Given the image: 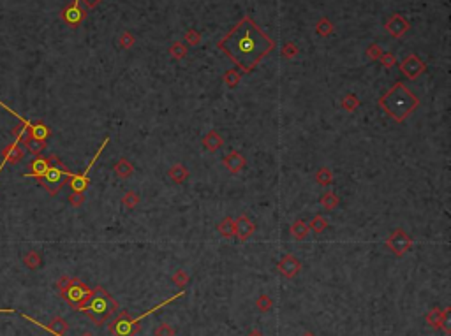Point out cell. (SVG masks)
Wrapping results in <instances>:
<instances>
[{
	"label": "cell",
	"mask_w": 451,
	"mask_h": 336,
	"mask_svg": "<svg viewBox=\"0 0 451 336\" xmlns=\"http://www.w3.org/2000/svg\"><path fill=\"white\" fill-rule=\"evenodd\" d=\"M381 62L384 67H393L395 66V57L391 53H386V55H381Z\"/></svg>",
	"instance_id": "cell-40"
},
{
	"label": "cell",
	"mask_w": 451,
	"mask_h": 336,
	"mask_svg": "<svg viewBox=\"0 0 451 336\" xmlns=\"http://www.w3.org/2000/svg\"><path fill=\"white\" fill-rule=\"evenodd\" d=\"M217 229H219V232L224 236V238H233V236H235V220H233L231 216H226V218L217 225Z\"/></svg>",
	"instance_id": "cell-23"
},
{
	"label": "cell",
	"mask_w": 451,
	"mask_h": 336,
	"mask_svg": "<svg viewBox=\"0 0 451 336\" xmlns=\"http://www.w3.org/2000/svg\"><path fill=\"white\" fill-rule=\"evenodd\" d=\"M27 125H28V135H30V137H35V139H39V141H46L51 135L50 127H48L46 124H43V122L27 120Z\"/></svg>",
	"instance_id": "cell-16"
},
{
	"label": "cell",
	"mask_w": 451,
	"mask_h": 336,
	"mask_svg": "<svg viewBox=\"0 0 451 336\" xmlns=\"http://www.w3.org/2000/svg\"><path fill=\"white\" fill-rule=\"evenodd\" d=\"M134 44V39H132L131 34H124L122 35V46L124 48H131Z\"/></svg>",
	"instance_id": "cell-43"
},
{
	"label": "cell",
	"mask_w": 451,
	"mask_h": 336,
	"mask_svg": "<svg viewBox=\"0 0 451 336\" xmlns=\"http://www.w3.org/2000/svg\"><path fill=\"white\" fill-rule=\"evenodd\" d=\"M41 263H43V259H41V255L37 252H28V254L23 255V264L28 269H37L41 266Z\"/></svg>",
	"instance_id": "cell-27"
},
{
	"label": "cell",
	"mask_w": 451,
	"mask_h": 336,
	"mask_svg": "<svg viewBox=\"0 0 451 336\" xmlns=\"http://www.w3.org/2000/svg\"><path fill=\"white\" fill-rule=\"evenodd\" d=\"M386 245H388L389 250L393 252V254L404 255L413 248V238H411L407 232L402 231V229H397V231L391 232V236L386 240Z\"/></svg>",
	"instance_id": "cell-8"
},
{
	"label": "cell",
	"mask_w": 451,
	"mask_h": 336,
	"mask_svg": "<svg viewBox=\"0 0 451 336\" xmlns=\"http://www.w3.org/2000/svg\"><path fill=\"white\" fill-rule=\"evenodd\" d=\"M60 296L67 301V305L73 306L74 310H80L92 296V289L81 282L80 278H71L69 285L64 290H60Z\"/></svg>",
	"instance_id": "cell-6"
},
{
	"label": "cell",
	"mask_w": 451,
	"mask_h": 336,
	"mask_svg": "<svg viewBox=\"0 0 451 336\" xmlns=\"http://www.w3.org/2000/svg\"><path fill=\"white\" fill-rule=\"evenodd\" d=\"M48 167H50V159L48 157H37V159H34L30 164H28V173H25L23 176L25 178H41L44 173L48 171Z\"/></svg>",
	"instance_id": "cell-15"
},
{
	"label": "cell",
	"mask_w": 451,
	"mask_h": 336,
	"mask_svg": "<svg viewBox=\"0 0 451 336\" xmlns=\"http://www.w3.org/2000/svg\"><path fill=\"white\" fill-rule=\"evenodd\" d=\"M254 224H252V220H249L247 216H238L235 220V236L240 241L247 240L249 236L254 232Z\"/></svg>",
	"instance_id": "cell-14"
},
{
	"label": "cell",
	"mask_w": 451,
	"mask_h": 336,
	"mask_svg": "<svg viewBox=\"0 0 451 336\" xmlns=\"http://www.w3.org/2000/svg\"><path fill=\"white\" fill-rule=\"evenodd\" d=\"M400 70L409 77V79H416L420 74H423L427 70V66L420 60L418 55H409L404 62L400 64Z\"/></svg>",
	"instance_id": "cell-10"
},
{
	"label": "cell",
	"mask_w": 451,
	"mask_h": 336,
	"mask_svg": "<svg viewBox=\"0 0 451 336\" xmlns=\"http://www.w3.org/2000/svg\"><path fill=\"white\" fill-rule=\"evenodd\" d=\"M183 296V290H180L178 294H175V296H171L170 299H166V301H162L161 305L154 306V308H150L148 312H145L143 315H139V317L132 319L131 313L129 312H122L118 315V317L115 319V321L109 324V333L115 336H134L136 333H139V324L143 322V319H147L148 315H152V313L159 312L161 308H164L166 305H170V303L177 301L178 298H181Z\"/></svg>",
	"instance_id": "cell-4"
},
{
	"label": "cell",
	"mask_w": 451,
	"mask_h": 336,
	"mask_svg": "<svg viewBox=\"0 0 451 336\" xmlns=\"http://www.w3.org/2000/svg\"><path fill=\"white\" fill-rule=\"evenodd\" d=\"M247 336H265V335H263V333H259L258 329H254V331H251Z\"/></svg>",
	"instance_id": "cell-46"
},
{
	"label": "cell",
	"mask_w": 451,
	"mask_h": 336,
	"mask_svg": "<svg viewBox=\"0 0 451 336\" xmlns=\"http://www.w3.org/2000/svg\"><path fill=\"white\" fill-rule=\"evenodd\" d=\"M303 336H316V335H314V333H305Z\"/></svg>",
	"instance_id": "cell-47"
},
{
	"label": "cell",
	"mask_w": 451,
	"mask_h": 336,
	"mask_svg": "<svg viewBox=\"0 0 451 336\" xmlns=\"http://www.w3.org/2000/svg\"><path fill=\"white\" fill-rule=\"evenodd\" d=\"M23 319H27V321H30V322H34V324H37V326H41V328H44L46 331H50V333H53V335H57V336H66V333H67V329H69V324L66 322V319H62V317H55V319H51V322L48 326H44V324H39L37 321H34L32 317H28V315H21Z\"/></svg>",
	"instance_id": "cell-13"
},
{
	"label": "cell",
	"mask_w": 451,
	"mask_h": 336,
	"mask_svg": "<svg viewBox=\"0 0 451 336\" xmlns=\"http://www.w3.org/2000/svg\"><path fill=\"white\" fill-rule=\"evenodd\" d=\"M154 335L155 336H175V335H177V331H175V329L171 328L170 324H161L157 329H155Z\"/></svg>",
	"instance_id": "cell-36"
},
{
	"label": "cell",
	"mask_w": 451,
	"mask_h": 336,
	"mask_svg": "<svg viewBox=\"0 0 451 336\" xmlns=\"http://www.w3.org/2000/svg\"><path fill=\"white\" fill-rule=\"evenodd\" d=\"M108 143H109V137H106V139L102 141V144L99 146V150H97V153L93 155V159L90 160L89 167H87L83 173H81V174H71V176L67 178V180H69V187H71V190H73V192L83 194L87 189H89V183H90L89 174H90V171H92V167L95 166V162H97V159L100 157V153H102V151H104V148L108 146Z\"/></svg>",
	"instance_id": "cell-7"
},
{
	"label": "cell",
	"mask_w": 451,
	"mask_h": 336,
	"mask_svg": "<svg viewBox=\"0 0 451 336\" xmlns=\"http://www.w3.org/2000/svg\"><path fill=\"white\" fill-rule=\"evenodd\" d=\"M418 106H420V99L409 92L404 83L393 85L379 99V108L397 122H404Z\"/></svg>",
	"instance_id": "cell-2"
},
{
	"label": "cell",
	"mask_w": 451,
	"mask_h": 336,
	"mask_svg": "<svg viewBox=\"0 0 451 336\" xmlns=\"http://www.w3.org/2000/svg\"><path fill=\"white\" fill-rule=\"evenodd\" d=\"M309 225L305 224L303 220H296L293 225H291V234H293V238H296V240H305L307 238V234H309Z\"/></svg>",
	"instance_id": "cell-24"
},
{
	"label": "cell",
	"mask_w": 451,
	"mask_h": 336,
	"mask_svg": "<svg viewBox=\"0 0 451 336\" xmlns=\"http://www.w3.org/2000/svg\"><path fill=\"white\" fill-rule=\"evenodd\" d=\"M116 310H118V303L102 287H95V289H92L90 299L78 312H83L85 315H89L92 319L93 324L100 326L104 324L106 321H109V317H111Z\"/></svg>",
	"instance_id": "cell-3"
},
{
	"label": "cell",
	"mask_w": 451,
	"mask_h": 336,
	"mask_svg": "<svg viewBox=\"0 0 451 336\" xmlns=\"http://www.w3.org/2000/svg\"><path fill=\"white\" fill-rule=\"evenodd\" d=\"M386 28H388V32L393 35V37H400V35H404L405 32H407L409 23L402 18V16L395 14L389 18V21L386 23Z\"/></svg>",
	"instance_id": "cell-17"
},
{
	"label": "cell",
	"mask_w": 451,
	"mask_h": 336,
	"mask_svg": "<svg viewBox=\"0 0 451 336\" xmlns=\"http://www.w3.org/2000/svg\"><path fill=\"white\" fill-rule=\"evenodd\" d=\"M23 144L32 155H41L44 151V148H46V141H39V139H35V137H30V135L25 137Z\"/></svg>",
	"instance_id": "cell-20"
},
{
	"label": "cell",
	"mask_w": 451,
	"mask_h": 336,
	"mask_svg": "<svg viewBox=\"0 0 451 336\" xmlns=\"http://www.w3.org/2000/svg\"><path fill=\"white\" fill-rule=\"evenodd\" d=\"M189 43L190 44H197L199 43V35L196 32H189Z\"/></svg>",
	"instance_id": "cell-45"
},
{
	"label": "cell",
	"mask_w": 451,
	"mask_h": 336,
	"mask_svg": "<svg viewBox=\"0 0 451 336\" xmlns=\"http://www.w3.org/2000/svg\"><path fill=\"white\" fill-rule=\"evenodd\" d=\"M171 280H173V282L177 283V285L180 287V289H183V287H185L187 283H189V274H187L183 269H178L177 273H175L173 276H171Z\"/></svg>",
	"instance_id": "cell-34"
},
{
	"label": "cell",
	"mask_w": 451,
	"mask_h": 336,
	"mask_svg": "<svg viewBox=\"0 0 451 336\" xmlns=\"http://www.w3.org/2000/svg\"><path fill=\"white\" fill-rule=\"evenodd\" d=\"M224 166L228 167L229 173L233 174H238L240 171L245 167V157H243L240 151H231V153L224 159Z\"/></svg>",
	"instance_id": "cell-18"
},
{
	"label": "cell",
	"mask_w": 451,
	"mask_h": 336,
	"mask_svg": "<svg viewBox=\"0 0 451 336\" xmlns=\"http://www.w3.org/2000/svg\"><path fill=\"white\" fill-rule=\"evenodd\" d=\"M256 306H258L259 312H270L271 306H273V301H271L270 296L263 294V296H259V298L256 299Z\"/></svg>",
	"instance_id": "cell-31"
},
{
	"label": "cell",
	"mask_w": 451,
	"mask_h": 336,
	"mask_svg": "<svg viewBox=\"0 0 451 336\" xmlns=\"http://www.w3.org/2000/svg\"><path fill=\"white\" fill-rule=\"evenodd\" d=\"M321 204H323V208H326L328 211H332V209H335L337 206H339V197H337L333 192H326L321 196Z\"/></svg>",
	"instance_id": "cell-28"
},
{
	"label": "cell",
	"mask_w": 451,
	"mask_h": 336,
	"mask_svg": "<svg viewBox=\"0 0 451 336\" xmlns=\"http://www.w3.org/2000/svg\"><path fill=\"white\" fill-rule=\"evenodd\" d=\"M69 202L74 206V208H78V206H81L83 202H85V196H83V194H80V192H73L69 196Z\"/></svg>",
	"instance_id": "cell-38"
},
{
	"label": "cell",
	"mask_w": 451,
	"mask_h": 336,
	"mask_svg": "<svg viewBox=\"0 0 451 336\" xmlns=\"http://www.w3.org/2000/svg\"><path fill=\"white\" fill-rule=\"evenodd\" d=\"M170 53H171V57H175V58H183V57H185V53H187V50H185V46H183V44L177 43L175 46H171Z\"/></svg>",
	"instance_id": "cell-37"
},
{
	"label": "cell",
	"mask_w": 451,
	"mask_h": 336,
	"mask_svg": "<svg viewBox=\"0 0 451 336\" xmlns=\"http://www.w3.org/2000/svg\"><path fill=\"white\" fill-rule=\"evenodd\" d=\"M48 159H50V167H48V171L43 174V176L39 178V183H41L51 196H57V194L60 192V189L64 187V183H66V180L73 173L60 162V159H58L57 155H50Z\"/></svg>",
	"instance_id": "cell-5"
},
{
	"label": "cell",
	"mask_w": 451,
	"mask_h": 336,
	"mask_svg": "<svg viewBox=\"0 0 451 336\" xmlns=\"http://www.w3.org/2000/svg\"><path fill=\"white\" fill-rule=\"evenodd\" d=\"M81 336H93V335H92V333H83Z\"/></svg>",
	"instance_id": "cell-48"
},
{
	"label": "cell",
	"mask_w": 451,
	"mask_h": 336,
	"mask_svg": "<svg viewBox=\"0 0 451 336\" xmlns=\"http://www.w3.org/2000/svg\"><path fill=\"white\" fill-rule=\"evenodd\" d=\"M224 83L229 86V88H235L240 85V72L238 70H228L224 74Z\"/></svg>",
	"instance_id": "cell-32"
},
{
	"label": "cell",
	"mask_w": 451,
	"mask_h": 336,
	"mask_svg": "<svg viewBox=\"0 0 451 336\" xmlns=\"http://www.w3.org/2000/svg\"><path fill=\"white\" fill-rule=\"evenodd\" d=\"M282 55H284L285 58H293L294 55H296V48H294L293 44H287V46H284V50H282Z\"/></svg>",
	"instance_id": "cell-41"
},
{
	"label": "cell",
	"mask_w": 451,
	"mask_h": 336,
	"mask_svg": "<svg viewBox=\"0 0 451 336\" xmlns=\"http://www.w3.org/2000/svg\"><path fill=\"white\" fill-rule=\"evenodd\" d=\"M326 227H328V220L324 218V216H321V215L314 216L312 222L309 224V229H312V231L317 232V234H321V232H323Z\"/></svg>",
	"instance_id": "cell-30"
},
{
	"label": "cell",
	"mask_w": 451,
	"mask_h": 336,
	"mask_svg": "<svg viewBox=\"0 0 451 336\" xmlns=\"http://www.w3.org/2000/svg\"><path fill=\"white\" fill-rule=\"evenodd\" d=\"M2 155H4V159H2V162H0V173H2V169H4L5 164H16V162H19V160L23 159V146H21V143L12 141L11 144H7V146L4 148Z\"/></svg>",
	"instance_id": "cell-11"
},
{
	"label": "cell",
	"mask_w": 451,
	"mask_h": 336,
	"mask_svg": "<svg viewBox=\"0 0 451 336\" xmlns=\"http://www.w3.org/2000/svg\"><path fill=\"white\" fill-rule=\"evenodd\" d=\"M439 329H444L446 335H450L451 333V312H450V308L444 310V315H443V321H441Z\"/></svg>",
	"instance_id": "cell-35"
},
{
	"label": "cell",
	"mask_w": 451,
	"mask_h": 336,
	"mask_svg": "<svg viewBox=\"0 0 451 336\" xmlns=\"http://www.w3.org/2000/svg\"><path fill=\"white\" fill-rule=\"evenodd\" d=\"M115 173L118 174L120 178H129V176H132V173H134V166H132L127 159H120L118 162L115 164Z\"/></svg>",
	"instance_id": "cell-22"
},
{
	"label": "cell",
	"mask_w": 451,
	"mask_h": 336,
	"mask_svg": "<svg viewBox=\"0 0 451 336\" xmlns=\"http://www.w3.org/2000/svg\"><path fill=\"white\" fill-rule=\"evenodd\" d=\"M443 315H444V310L441 308H432L428 312L427 315V324L434 329H439L441 328V321H443Z\"/></svg>",
	"instance_id": "cell-25"
},
{
	"label": "cell",
	"mask_w": 451,
	"mask_h": 336,
	"mask_svg": "<svg viewBox=\"0 0 451 336\" xmlns=\"http://www.w3.org/2000/svg\"><path fill=\"white\" fill-rule=\"evenodd\" d=\"M300 269H301L300 261L296 257H293V255H284L280 259V263H278V271L284 274L285 278H294L300 273Z\"/></svg>",
	"instance_id": "cell-12"
},
{
	"label": "cell",
	"mask_w": 451,
	"mask_h": 336,
	"mask_svg": "<svg viewBox=\"0 0 451 336\" xmlns=\"http://www.w3.org/2000/svg\"><path fill=\"white\" fill-rule=\"evenodd\" d=\"M316 182L319 183V185L326 187V185H332L333 183V173L330 167H321L319 171L316 173Z\"/></svg>",
	"instance_id": "cell-26"
},
{
	"label": "cell",
	"mask_w": 451,
	"mask_h": 336,
	"mask_svg": "<svg viewBox=\"0 0 451 336\" xmlns=\"http://www.w3.org/2000/svg\"><path fill=\"white\" fill-rule=\"evenodd\" d=\"M69 282H71V276H60V278L57 280V289L64 290L67 285H69Z\"/></svg>",
	"instance_id": "cell-42"
},
{
	"label": "cell",
	"mask_w": 451,
	"mask_h": 336,
	"mask_svg": "<svg viewBox=\"0 0 451 336\" xmlns=\"http://www.w3.org/2000/svg\"><path fill=\"white\" fill-rule=\"evenodd\" d=\"M170 178L173 180L175 183H181V182H185L187 180V176H189V171H187V167L185 166H181V164H175V166H171V169H170Z\"/></svg>",
	"instance_id": "cell-21"
},
{
	"label": "cell",
	"mask_w": 451,
	"mask_h": 336,
	"mask_svg": "<svg viewBox=\"0 0 451 336\" xmlns=\"http://www.w3.org/2000/svg\"><path fill=\"white\" fill-rule=\"evenodd\" d=\"M138 202H139V196L136 192H127L124 196V199H122V204L127 209H134L138 206Z\"/></svg>",
	"instance_id": "cell-33"
},
{
	"label": "cell",
	"mask_w": 451,
	"mask_h": 336,
	"mask_svg": "<svg viewBox=\"0 0 451 336\" xmlns=\"http://www.w3.org/2000/svg\"><path fill=\"white\" fill-rule=\"evenodd\" d=\"M273 48V39L268 37L249 16L240 19L236 27L219 41V50L228 55L243 72H252Z\"/></svg>",
	"instance_id": "cell-1"
},
{
	"label": "cell",
	"mask_w": 451,
	"mask_h": 336,
	"mask_svg": "<svg viewBox=\"0 0 451 336\" xmlns=\"http://www.w3.org/2000/svg\"><path fill=\"white\" fill-rule=\"evenodd\" d=\"M340 104H342V108L347 109V111H355V109L360 106V99L355 95V93H347V95L342 99Z\"/></svg>",
	"instance_id": "cell-29"
},
{
	"label": "cell",
	"mask_w": 451,
	"mask_h": 336,
	"mask_svg": "<svg viewBox=\"0 0 451 336\" xmlns=\"http://www.w3.org/2000/svg\"><path fill=\"white\" fill-rule=\"evenodd\" d=\"M203 144L208 148L210 151H217L224 144V139L220 137V134L217 131H210L208 134L203 137Z\"/></svg>",
	"instance_id": "cell-19"
},
{
	"label": "cell",
	"mask_w": 451,
	"mask_h": 336,
	"mask_svg": "<svg viewBox=\"0 0 451 336\" xmlns=\"http://www.w3.org/2000/svg\"><path fill=\"white\" fill-rule=\"evenodd\" d=\"M87 18V9L81 5L80 0H74L73 4H69L62 11V19L66 21L69 27H78V25Z\"/></svg>",
	"instance_id": "cell-9"
},
{
	"label": "cell",
	"mask_w": 451,
	"mask_h": 336,
	"mask_svg": "<svg viewBox=\"0 0 451 336\" xmlns=\"http://www.w3.org/2000/svg\"><path fill=\"white\" fill-rule=\"evenodd\" d=\"M317 32H319L321 35H328L332 34V23L328 21V19H323L319 25H317Z\"/></svg>",
	"instance_id": "cell-39"
},
{
	"label": "cell",
	"mask_w": 451,
	"mask_h": 336,
	"mask_svg": "<svg viewBox=\"0 0 451 336\" xmlns=\"http://www.w3.org/2000/svg\"><path fill=\"white\" fill-rule=\"evenodd\" d=\"M80 2H81V5H83L85 9H93L97 4H99L100 0H80Z\"/></svg>",
	"instance_id": "cell-44"
}]
</instances>
